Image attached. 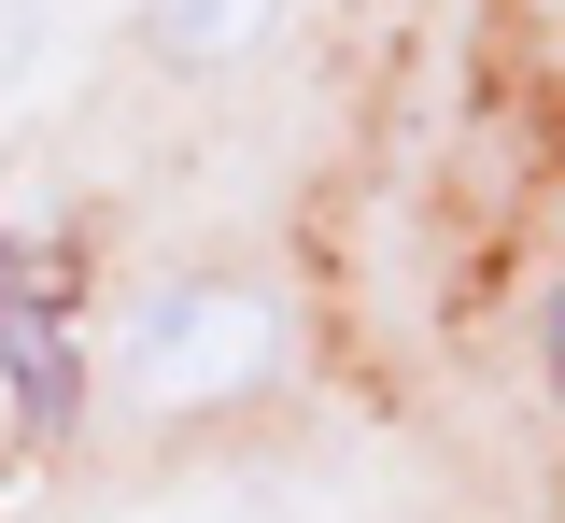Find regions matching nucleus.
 Returning <instances> with one entry per match:
<instances>
[{"instance_id":"1","label":"nucleus","mask_w":565,"mask_h":523,"mask_svg":"<svg viewBox=\"0 0 565 523\" xmlns=\"http://www.w3.org/2000/svg\"><path fill=\"white\" fill-rule=\"evenodd\" d=\"M0 382H14V425H43L57 439L85 369H71V311H57V269L29 255V241H0Z\"/></svg>"},{"instance_id":"2","label":"nucleus","mask_w":565,"mask_h":523,"mask_svg":"<svg viewBox=\"0 0 565 523\" xmlns=\"http://www.w3.org/2000/svg\"><path fill=\"white\" fill-rule=\"evenodd\" d=\"M269 340H282V325L255 298H184V311L141 325L128 382H141V396H212V382H255V369H269Z\"/></svg>"},{"instance_id":"3","label":"nucleus","mask_w":565,"mask_h":523,"mask_svg":"<svg viewBox=\"0 0 565 523\" xmlns=\"http://www.w3.org/2000/svg\"><path fill=\"white\" fill-rule=\"evenodd\" d=\"M282 29V0H156V43L184 57V72H226V57H255Z\"/></svg>"},{"instance_id":"4","label":"nucleus","mask_w":565,"mask_h":523,"mask_svg":"<svg viewBox=\"0 0 565 523\" xmlns=\"http://www.w3.org/2000/svg\"><path fill=\"white\" fill-rule=\"evenodd\" d=\"M537 340H552V396H565V284H552V325H537Z\"/></svg>"}]
</instances>
